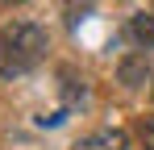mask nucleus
<instances>
[{"label":"nucleus","mask_w":154,"mask_h":150,"mask_svg":"<svg viewBox=\"0 0 154 150\" xmlns=\"http://www.w3.org/2000/svg\"><path fill=\"white\" fill-rule=\"evenodd\" d=\"M46 58V29L33 21H13L0 29V75L17 79Z\"/></svg>","instance_id":"obj_1"},{"label":"nucleus","mask_w":154,"mask_h":150,"mask_svg":"<svg viewBox=\"0 0 154 150\" xmlns=\"http://www.w3.org/2000/svg\"><path fill=\"white\" fill-rule=\"evenodd\" d=\"M117 79L125 83V88H142L146 79H150V58H146V46L125 54L121 63H117Z\"/></svg>","instance_id":"obj_2"},{"label":"nucleus","mask_w":154,"mask_h":150,"mask_svg":"<svg viewBox=\"0 0 154 150\" xmlns=\"http://www.w3.org/2000/svg\"><path fill=\"white\" fill-rule=\"evenodd\" d=\"M125 133L121 129H100V133H92V138H83V142H75L71 150H125Z\"/></svg>","instance_id":"obj_3"},{"label":"nucleus","mask_w":154,"mask_h":150,"mask_svg":"<svg viewBox=\"0 0 154 150\" xmlns=\"http://www.w3.org/2000/svg\"><path fill=\"white\" fill-rule=\"evenodd\" d=\"M129 38L137 42V46H154V13H137L133 21H129Z\"/></svg>","instance_id":"obj_4"},{"label":"nucleus","mask_w":154,"mask_h":150,"mask_svg":"<svg viewBox=\"0 0 154 150\" xmlns=\"http://www.w3.org/2000/svg\"><path fill=\"white\" fill-rule=\"evenodd\" d=\"M133 133H137V142H142L146 150H154V117H137Z\"/></svg>","instance_id":"obj_5"}]
</instances>
